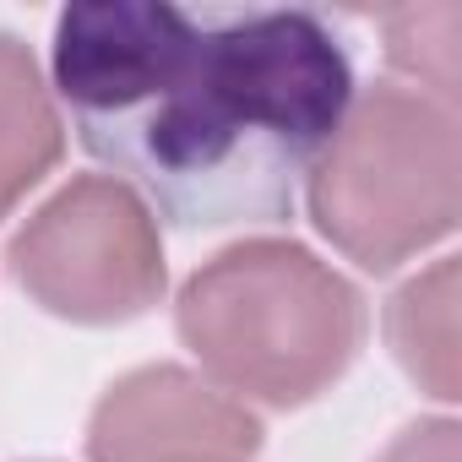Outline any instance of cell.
Returning a JSON list of instances; mask_svg holds the SVG:
<instances>
[{
    "instance_id": "obj_1",
    "label": "cell",
    "mask_w": 462,
    "mask_h": 462,
    "mask_svg": "<svg viewBox=\"0 0 462 462\" xmlns=\"http://www.w3.org/2000/svg\"><path fill=\"white\" fill-rule=\"evenodd\" d=\"M50 77L109 180L180 228L283 223L354 98L343 39L300 6L77 0Z\"/></svg>"
},
{
    "instance_id": "obj_10",
    "label": "cell",
    "mask_w": 462,
    "mask_h": 462,
    "mask_svg": "<svg viewBox=\"0 0 462 462\" xmlns=\"http://www.w3.org/2000/svg\"><path fill=\"white\" fill-rule=\"evenodd\" d=\"M196 462H251V457H196Z\"/></svg>"
},
{
    "instance_id": "obj_3",
    "label": "cell",
    "mask_w": 462,
    "mask_h": 462,
    "mask_svg": "<svg viewBox=\"0 0 462 462\" xmlns=\"http://www.w3.org/2000/svg\"><path fill=\"white\" fill-rule=\"evenodd\" d=\"M305 207L359 273H397L435 251L462 212L457 109L392 77L354 93L305 174Z\"/></svg>"
},
{
    "instance_id": "obj_6",
    "label": "cell",
    "mask_w": 462,
    "mask_h": 462,
    "mask_svg": "<svg viewBox=\"0 0 462 462\" xmlns=\"http://www.w3.org/2000/svg\"><path fill=\"white\" fill-rule=\"evenodd\" d=\"M66 152V125L39 55L0 28V217H6Z\"/></svg>"
},
{
    "instance_id": "obj_8",
    "label": "cell",
    "mask_w": 462,
    "mask_h": 462,
    "mask_svg": "<svg viewBox=\"0 0 462 462\" xmlns=\"http://www.w3.org/2000/svg\"><path fill=\"white\" fill-rule=\"evenodd\" d=\"M386 66L402 77V88H419L457 109V39H462V6H413L381 17ZM392 77V82H397Z\"/></svg>"
},
{
    "instance_id": "obj_4",
    "label": "cell",
    "mask_w": 462,
    "mask_h": 462,
    "mask_svg": "<svg viewBox=\"0 0 462 462\" xmlns=\"http://www.w3.org/2000/svg\"><path fill=\"white\" fill-rule=\"evenodd\" d=\"M23 294L77 327H120L163 300L169 267L152 207L109 180H66L6 245Z\"/></svg>"
},
{
    "instance_id": "obj_2",
    "label": "cell",
    "mask_w": 462,
    "mask_h": 462,
    "mask_svg": "<svg viewBox=\"0 0 462 462\" xmlns=\"http://www.w3.org/2000/svg\"><path fill=\"white\" fill-rule=\"evenodd\" d=\"M174 332L235 402L305 408L354 365L365 300L300 240H240L180 283Z\"/></svg>"
},
{
    "instance_id": "obj_9",
    "label": "cell",
    "mask_w": 462,
    "mask_h": 462,
    "mask_svg": "<svg viewBox=\"0 0 462 462\" xmlns=\"http://www.w3.org/2000/svg\"><path fill=\"white\" fill-rule=\"evenodd\" d=\"M375 462H462V424L457 419H413Z\"/></svg>"
},
{
    "instance_id": "obj_7",
    "label": "cell",
    "mask_w": 462,
    "mask_h": 462,
    "mask_svg": "<svg viewBox=\"0 0 462 462\" xmlns=\"http://www.w3.org/2000/svg\"><path fill=\"white\" fill-rule=\"evenodd\" d=\"M386 343L435 402H457V256L430 262L392 294Z\"/></svg>"
},
{
    "instance_id": "obj_5",
    "label": "cell",
    "mask_w": 462,
    "mask_h": 462,
    "mask_svg": "<svg viewBox=\"0 0 462 462\" xmlns=\"http://www.w3.org/2000/svg\"><path fill=\"white\" fill-rule=\"evenodd\" d=\"M262 419L180 365L120 375L88 419V462H196L256 457Z\"/></svg>"
}]
</instances>
